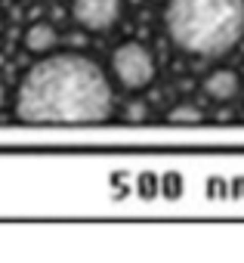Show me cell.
<instances>
[{
    "instance_id": "cell-1",
    "label": "cell",
    "mask_w": 244,
    "mask_h": 263,
    "mask_svg": "<svg viewBox=\"0 0 244 263\" xmlns=\"http://www.w3.org/2000/svg\"><path fill=\"white\" fill-rule=\"evenodd\" d=\"M13 111L22 124H102L114 115L105 71L80 53H44L22 78Z\"/></svg>"
},
{
    "instance_id": "cell-2",
    "label": "cell",
    "mask_w": 244,
    "mask_h": 263,
    "mask_svg": "<svg viewBox=\"0 0 244 263\" xmlns=\"http://www.w3.org/2000/svg\"><path fill=\"white\" fill-rule=\"evenodd\" d=\"M164 28L189 56H222L244 37V0H167Z\"/></svg>"
},
{
    "instance_id": "cell-3",
    "label": "cell",
    "mask_w": 244,
    "mask_h": 263,
    "mask_svg": "<svg viewBox=\"0 0 244 263\" xmlns=\"http://www.w3.org/2000/svg\"><path fill=\"white\" fill-rule=\"evenodd\" d=\"M108 65H111V78L124 87V90H130V93H139V90L152 87V81H155V74H158L155 53H152L146 44H139V41H124V44H117V47L111 50Z\"/></svg>"
},
{
    "instance_id": "cell-4",
    "label": "cell",
    "mask_w": 244,
    "mask_h": 263,
    "mask_svg": "<svg viewBox=\"0 0 244 263\" xmlns=\"http://www.w3.org/2000/svg\"><path fill=\"white\" fill-rule=\"evenodd\" d=\"M124 16V0H71V19L87 31H108Z\"/></svg>"
},
{
    "instance_id": "cell-5",
    "label": "cell",
    "mask_w": 244,
    "mask_h": 263,
    "mask_svg": "<svg viewBox=\"0 0 244 263\" xmlns=\"http://www.w3.org/2000/svg\"><path fill=\"white\" fill-rule=\"evenodd\" d=\"M201 87H204V96H207V99H213V102H229V99L238 96L241 81H238V74H235L232 68H213V71H207V78H204Z\"/></svg>"
},
{
    "instance_id": "cell-6",
    "label": "cell",
    "mask_w": 244,
    "mask_h": 263,
    "mask_svg": "<svg viewBox=\"0 0 244 263\" xmlns=\"http://www.w3.org/2000/svg\"><path fill=\"white\" fill-rule=\"evenodd\" d=\"M59 47V28L47 19H37L25 28V50L34 53V56H44V53H53Z\"/></svg>"
},
{
    "instance_id": "cell-7",
    "label": "cell",
    "mask_w": 244,
    "mask_h": 263,
    "mask_svg": "<svg viewBox=\"0 0 244 263\" xmlns=\"http://www.w3.org/2000/svg\"><path fill=\"white\" fill-rule=\"evenodd\" d=\"M167 121L170 124H201L204 121V111L195 105V102H179L167 111Z\"/></svg>"
},
{
    "instance_id": "cell-8",
    "label": "cell",
    "mask_w": 244,
    "mask_h": 263,
    "mask_svg": "<svg viewBox=\"0 0 244 263\" xmlns=\"http://www.w3.org/2000/svg\"><path fill=\"white\" fill-rule=\"evenodd\" d=\"M124 118L127 121H146L149 118V105L143 99H127L124 102Z\"/></svg>"
},
{
    "instance_id": "cell-9",
    "label": "cell",
    "mask_w": 244,
    "mask_h": 263,
    "mask_svg": "<svg viewBox=\"0 0 244 263\" xmlns=\"http://www.w3.org/2000/svg\"><path fill=\"white\" fill-rule=\"evenodd\" d=\"M10 102V90H7V84L0 81V111H4V105Z\"/></svg>"
},
{
    "instance_id": "cell-10",
    "label": "cell",
    "mask_w": 244,
    "mask_h": 263,
    "mask_svg": "<svg viewBox=\"0 0 244 263\" xmlns=\"http://www.w3.org/2000/svg\"><path fill=\"white\" fill-rule=\"evenodd\" d=\"M0 28H4V16H0Z\"/></svg>"
}]
</instances>
